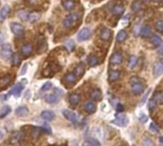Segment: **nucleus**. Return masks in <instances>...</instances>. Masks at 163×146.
I'll list each match as a JSON object with an SVG mask.
<instances>
[{
	"instance_id": "46",
	"label": "nucleus",
	"mask_w": 163,
	"mask_h": 146,
	"mask_svg": "<svg viewBox=\"0 0 163 146\" xmlns=\"http://www.w3.org/2000/svg\"><path fill=\"white\" fill-rule=\"evenodd\" d=\"M147 120H148V117L144 115V114H142V115L139 116V121L142 123H145V122H147Z\"/></svg>"
},
{
	"instance_id": "29",
	"label": "nucleus",
	"mask_w": 163,
	"mask_h": 146,
	"mask_svg": "<svg viewBox=\"0 0 163 146\" xmlns=\"http://www.w3.org/2000/svg\"><path fill=\"white\" fill-rule=\"evenodd\" d=\"M127 37H128V34L125 31H123V30H121V31H119L118 32V34H117V35H116V40H117V42H123V41H125L126 39H127Z\"/></svg>"
},
{
	"instance_id": "36",
	"label": "nucleus",
	"mask_w": 163,
	"mask_h": 146,
	"mask_svg": "<svg viewBox=\"0 0 163 146\" xmlns=\"http://www.w3.org/2000/svg\"><path fill=\"white\" fill-rule=\"evenodd\" d=\"M11 112V107L6 105V106H4L2 111H1V114H0V119H3V117H5L8 114Z\"/></svg>"
},
{
	"instance_id": "10",
	"label": "nucleus",
	"mask_w": 163,
	"mask_h": 146,
	"mask_svg": "<svg viewBox=\"0 0 163 146\" xmlns=\"http://www.w3.org/2000/svg\"><path fill=\"white\" fill-rule=\"evenodd\" d=\"M41 117L44 120H46V121H52L55 119V113L52 111L46 110V111H43L41 113Z\"/></svg>"
},
{
	"instance_id": "1",
	"label": "nucleus",
	"mask_w": 163,
	"mask_h": 146,
	"mask_svg": "<svg viewBox=\"0 0 163 146\" xmlns=\"http://www.w3.org/2000/svg\"><path fill=\"white\" fill-rule=\"evenodd\" d=\"M79 19V14L77 13H73V14H70L66 18L64 19L63 21V25L65 28H72L73 26L75 25V24L77 22V20Z\"/></svg>"
},
{
	"instance_id": "50",
	"label": "nucleus",
	"mask_w": 163,
	"mask_h": 146,
	"mask_svg": "<svg viewBox=\"0 0 163 146\" xmlns=\"http://www.w3.org/2000/svg\"><path fill=\"white\" fill-rule=\"evenodd\" d=\"M151 92V90H149L147 93H146V95H145V96L143 97V99H142V101H141V103H140V105L142 106V105H143L144 103H145V101H146V99H147V96H148V95H149V93Z\"/></svg>"
},
{
	"instance_id": "54",
	"label": "nucleus",
	"mask_w": 163,
	"mask_h": 146,
	"mask_svg": "<svg viewBox=\"0 0 163 146\" xmlns=\"http://www.w3.org/2000/svg\"><path fill=\"white\" fill-rule=\"evenodd\" d=\"M4 136V133H3V131L2 130H0V139H1V137Z\"/></svg>"
},
{
	"instance_id": "15",
	"label": "nucleus",
	"mask_w": 163,
	"mask_h": 146,
	"mask_svg": "<svg viewBox=\"0 0 163 146\" xmlns=\"http://www.w3.org/2000/svg\"><path fill=\"white\" fill-rule=\"evenodd\" d=\"M84 109H85V111H86V113L93 114L96 110V105L95 102H93V101H88V102L85 104Z\"/></svg>"
},
{
	"instance_id": "14",
	"label": "nucleus",
	"mask_w": 163,
	"mask_h": 146,
	"mask_svg": "<svg viewBox=\"0 0 163 146\" xmlns=\"http://www.w3.org/2000/svg\"><path fill=\"white\" fill-rule=\"evenodd\" d=\"M64 80H65V82L68 84L74 85L76 82V76H75L74 73H68V74L65 75L64 76Z\"/></svg>"
},
{
	"instance_id": "4",
	"label": "nucleus",
	"mask_w": 163,
	"mask_h": 146,
	"mask_svg": "<svg viewBox=\"0 0 163 146\" xmlns=\"http://www.w3.org/2000/svg\"><path fill=\"white\" fill-rule=\"evenodd\" d=\"M11 30L15 35H18V36H22L24 35V32H25V29H24V27L21 24L16 22L11 24Z\"/></svg>"
},
{
	"instance_id": "35",
	"label": "nucleus",
	"mask_w": 163,
	"mask_h": 146,
	"mask_svg": "<svg viewBox=\"0 0 163 146\" xmlns=\"http://www.w3.org/2000/svg\"><path fill=\"white\" fill-rule=\"evenodd\" d=\"M28 14H29V13H28L27 11H25V10H20L18 12L17 15H18V17L21 19V20H23V21H26L27 18H28Z\"/></svg>"
},
{
	"instance_id": "47",
	"label": "nucleus",
	"mask_w": 163,
	"mask_h": 146,
	"mask_svg": "<svg viewBox=\"0 0 163 146\" xmlns=\"http://www.w3.org/2000/svg\"><path fill=\"white\" fill-rule=\"evenodd\" d=\"M123 110H124L123 105L120 104V103H117V105H116V112L121 113V112H123Z\"/></svg>"
},
{
	"instance_id": "34",
	"label": "nucleus",
	"mask_w": 163,
	"mask_h": 146,
	"mask_svg": "<svg viewBox=\"0 0 163 146\" xmlns=\"http://www.w3.org/2000/svg\"><path fill=\"white\" fill-rule=\"evenodd\" d=\"M157 105V101L154 100V97H152V99H151L149 100V102H148V107H149V110H150L151 112H153L154 110H156Z\"/></svg>"
},
{
	"instance_id": "33",
	"label": "nucleus",
	"mask_w": 163,
	"mask_h": 146,
	"mask_svg": "<svg viewBox=\"0 0 163 146\" xmlns=\"http://www.w3.org/2000/svg\"><path fill=\"white\" fill-rule=\"evenodd\" d=\"M154 99L157 101V104H162L163 103V93L161 91L156 93V95L154 96Z\"/></svg>"
},
{
	"instance_id": "20",
	"label": "nucleus",
	"mask_w": 163,
	"mask_h": 146,
	"mask_svg": "<svg viewBox=\"0 0 163 146\" xmlns=\"http://www.w3.org/2000/svg\"><path fill=\"white\" fill-rule=\"evenodd\" d=\"M79 101H80V95L76 94V93L72 94L70 96H69V102H70L72 105H74V106L78 104Z\"/></svg>"
},
{
	"instance_id": "26",
	"label": "nucleus",
	"mask_w": 163,
	"mask_h": 146,
	"mask_svg": "<svg viewBox=\"0 0 163 146\" xmlns=\"http://www.w3.org/2000/svg\"><path fill=\"white\" fill-rule=\"evenodd\" d=\"M75 6V0H64L63 1V7L64 9H66L67 11L73 10Z\"/></svg>"
},
{
	"instance_id": "53",
	"label": "nucleus",
	"mask_w": 163,
	"mask_h": 146,
	"mask_svg": "<svg viewBox=\"0 0 163 146\" xmlns=\"http://www.w3.org/2000/svg\"><path fill=\"white\" fill-rule=\"evenodd\" d=\"M71 146H78V145H77L76 140H73V141H72V145H71Z\"/></svg>"
},
{
	"instance_id": "38",
	"label": "nucleus",
	"mask_w": 163,
	"mask_h": 146,
	"mask_svg": "<svg viewBox=\"0 0 163 146\" xmlns=\"http://www.w3.org/2000/svg\"><path fill=\"white\" fill-rule=\"evenodd\" d=\"M52 82H46V83H44L43 84V86L41 87V92H46V91H49L50 89H52Z\"/></svg>"
},
{
	"instance_id": "13",
	"label": "nucleus",
	"mask_w": 163,
	"mask_h": 146,
	"mask_svg": "<svg viewBox=\"0 0 163 146\" xmlns=\"http://www.w3.org/2000/svg\"><path fill=\"white\" fill-rule=\"evenodd\" d=\"M112 31L108 29V28H104V29H102V31H101L100 32V38L104 40V41H108V40L111 38L112 36Z\"/></svg>"
},
{
	"instance_id": "16",
	"label": "nucleus",
	"mask_w": 163,
	"mask_h": 146,
	"mask_svg": "<svg viewBox=\"0 0 163 146\" xmlns=\"http://www.w3.org/2000/svg\"><path fill=\"white\" fill-rule=\"evenodd\" d=\"M90 97L95 101L100 100L101 97H102V93H101L99 89H95V90H93L91 93H90Z\"/></svg>"
},
{
	"instance_id": "6",
	"label": "nucleus",
	"mask_w": 163,
	"mask_h": 146,
	"mask_svg": "<svg viewBox=\"0 0 163 146\" xmlns=\"http://www.w3.org/2000/svg\"><path fill=\"white\" fill-rule=\"evenodd\" d=\"M123 61V56L120 54V53H115L113 54L111 58H110V63L113 65H118L120 63H122Z\"/></svg>"
},
{
	"instance_id": "61",
	"label": "nucleus",
	"mask_w": 163,
	"mask_h": 146,
	"mask_svg": "<svg viewBox=\"0 0 163 146\" xmlns=\"http://www.w3.org/2000/svg\"><path fill=\"white\" fill-rule=\"evenodd\" d=\"M0 4H1V1H0Z\"/></svg>"
},
{
	"instance_id": "11",
	"label": "nucleus",
	"mask_w": 163,
	"mask_h": 146,
	"mask_svg": "<svg viewBox=\"0 0 163 146\" xmlns=\"http://www.w3.org/2000/svg\"><path fill=\"white\" fill-rule=\"evenodd\" d=\"M32 45L30 43H26V44H24V45L22 46L21 48V54L24 55V56H29L32 55Z\"/></svg>"
},
{
	"instance_id": "49",
	"label": "nucleus",
	"mask_w": 163,
	"mask_h": 146,
	"mask_svg": "<svg viewBox=\"0 0 163 146\" xmlns=\"http://www.w3.org/2000/svg\"><path fill=\"white\" fill-rule=\"evenodd\" d=\"M4 41H5V36H4L2 32H0V45H1V44H3Z\"/></svg>"
},
{
	"instance_id": "59",
	"label": "nucleus",
	"mask_w": 163,
	"mask_h": 146,
	"mask_svg": "<svg viewBox=\"0 0 163 146\" xmlns=\"http://www.w3.org/2000/svg\"><path fill=\"white\" fill-rule=\"evenodd\" d=\"M132 146H136V145H134V144H133V145H132Z\"/></svg>"
},
{
	"instance_id": "51",
	"label": "nucleus",
	"mask_w": 163,
	"mask_h": 146,
	"mask_svg": "<svg viewBox=\"0 0 163 146\" xmlns=\"http://www.w3.org/2000/svg\"><path fill=\"white\" fill-rule=\"evenodd\" d=\"M26 71H27V64H26V65H24V66H23L22 70H21V73H20V74H21V75L23 76V75L26 73Z\"/></svg>"
},
{
	"instance_id": "3",
	"label": "nucleus",
	"mask_w": 163,
	"mask_h": 146,
	"mask_svg": "<svg viewBox=\"0 0 163 146\" xmlns=\"http://www.w3.org/2000/svg\"><path fill=\"white\" fill-rule=\"evenodd\" d=\"M62 115L64 116L65 119H68L69 121H71L73 123H76L77 121H78V115L71 110L65 109V110L62 111Z\"/></svg>"
},
{
	"instance_id": "27",
	"label": "nucleus",
	"mask_w": 163,
	"mask_h": 146,
	"mask_svg": "<svg viewBox=\"0 0 163 146\" xmlns=\"http://www.w3.org/2000/svg\"><path fill=\"white\" fill-rule=\"evenodd\" d=\"M124 10H125V8L123 5H116L113 8V14L116 16H119L124 13Z\"/></svg>"
},
{
	"instance_id": "39",
	"label": "nucleus",
	"mask_w": 163,
	"mask_h": 146,
	"mask_svg": "<svg viewBox=\"0 0 163 146\" xmlns=\"http://www.w3.org/2000/svg\"><path fill=\"white\" fill-rule=\"evenodd\" d=\"M156 30L159 32H163V21L162 20H158V21L156 23Z\"/></svg>"
},
{
	"instance_id": "21",
	"label": "nucleus",
	"mask_w": 163,
	"mask_h": 146,
	"mask_svg": "<svg viewBox=\"0 0 163 146\" xmlns=\"http://www.w3.org/2000/svg\"><path fill=\"white\" fill-rule=\"evenodd\" d=\"M23 88H24V86L21 84V83H18V84H16L15 86L11 89V90L10 91V95H14V96H18L20 93L22 92V90H23Z\"/></svg>"
},
{
	"instance_id": "41",
	"label": "nucleus",
	"mask_w": 163,
	"mask_h": 146,
	"mask_svg": "<svg viewBox=\"0 0 163 146\" xmlns=\"http://www.w3.org/2000/svg\"><path fill=\"white\" fill-rule=\"evenodd\" d=\"M42 130H43L44 132H46L47 134H50V135H51L52 132L51 126H50V125H49L48 123H44V124L42 125Z\"/></svg>"
},
{
	"instance_id": "57",
	"label": "nucleus",
	"mask_w": 163,
	"mask_h": 146,
	"mask_svg": "<svg viewBox=\"0 0 163 146\" xmlns=\"http://www.w3.org/2000/svg\"><path fill=\"white\" fill-rule=\"evenodd\" d=\"M143 1H145V2H150L151 0H143Z\"/></svg>"
},
{
	"instance_id": "9",
	"label": "nucleus",
	"mask_w": 163,
	"mask_h": 146,
	"mask_svg": "<svg viewBox=\"0 0 163 146\" xmlns=\"http://www.w3.org/2000/svg\"><path fill=\"white\" fill-rule=\"evenodd\" d=\"M40 18H41V14L39 13H37V12H32V13L28 14L27 20L30 23H35V22H37Z\"/></svg>"
},
{
	"instance_id": "52",
	"label": "nucleus",
	"mask_w": 163,
	"mask_h": 146,
	"mask_svg": "<svg viewBox=\"0 0 163 146\" xmlns=\"http://www.w3.org/2000/svg\"><path fill=\"white\" fill-rule=\"evenodd\" d=\"M82 146H91V144H90L89 140H86V141H84V142L82 143Z\"/></svg>"
},
{
	"instance_id": "25",
	"label": "nucleus",
	"mask_w": 163,
	"mask_h": 146,
	"mask_svg": "<svg viewBox=\"0 0 163 146\" xmlns=\"http://www.w3.org/2000/svg\"><path fill=\"white\" fill-rule=\"evenodd\" d=\"M15 114L19 117H25L29 114V110L26 106H19L17 109H16Z\"/></svg>"
},
{
	"instance_id": "45",
	"label": "nucleus",
	"mask_w": 163,
	"mask_h": 146,
	"mask_svg": "<svg viewBox=\"0 0 163 146\" xmlns=\"http://www.w3.org/2000/svg\"><path fill=\"white\" fill-rule=\"evenodd\" d=\"M89 142H90V144H91V146H100L99 141L95 140V139H90Z\"/></svg>"
},
{
	"instance_id": "60",
	"label": "nucleus",
	"mask_w": 163,
	"mask_h": 146,
	"mask_svg": "<svg viewBox=\"0 0 163 146\" xmlns=\"http://www.w3.org/2000/svg\"><path fill=\"white\" fill-rule=\"evenodd\" d=\"M52 146H56V145H52Z\"/></svg>"
},
{
	"instance_id": "55",
	"label": "nucleus",
	"mask_w": 163,
	"mask_h": 146,
	"mask_svg": "<svg viewBox=\"0 0 163 146\" xmlns=\"http://www.w3.org/2000/svg\"><path fill=\"white\" fill-rule=\"evenodd\" d=\"M162 140H163V137H159V144H160V146H162Z\"/></svg>"
},
{
	"instance_id": "7",
	"label": "nucleus",
	"mask_w": 163,
	"mask_h": 146,
	"mask_svg": "<svg viewBox=\"0 0 163 146\" xmlns=\"http://www.w3.org/2000/svg\"><path fill=\"white\" fill-rule=\"evenodd\" d=\"M162 73H163V62L162 60H159L154 66V76L158 78V76L162 75Z\"/></svg>"
},
{
	"instance_id": "56",
	"label": "nucleus",
	"mask_w": 163,
	"mask_h": 146,
	"mask_svg": "<svg viewBox=\"0 0 163 146\" xmlns=\"http://www.w3.org/2000/svg\"><path fill=\"white\" fill-rule=\"evenodd\" d=\"M156 2H157V3H161L162 2V0H154Z\"/></svg>"
},
{
	"instance_id": "37",
	"label": "nucleus",
	"mask_w": 163,
	"mask_h": 146,
	"mask_svg": "<svg viewBox=\"0 0 163 146\" xmlns=\"http://www.w3.org/2000/svg\"><path fill=\"white\" fill-rule=\"evenodd\" d=\"M11 63H13L14 66H18L20 64V58L17 54L11 55Z\"/></svg>"
},
{
	"instance_id": "22",
	"label": "nucleus",
	"mask_w": 163,
	"mask_h": 146,
	"mask_svg": "<svg viewBox=\"0 0 163 146\" xmlns=\"http://www.w3.org/2000/svg\"><path fill=\"white\" fill-rule=\"evenodd\" d=\"M45 101H46L47 103H50V104H52V103H55L58 101V97L56 96L55 94H49V95H46L44 97Z\"/></svg>"
},
{
	"instance_id": "31",
	"label": "nucleus",
	"mask_w": 163,
	"mask_h": 146,
	"mask_svg": "<svg viewBox=\"0 0 163 146\" xmlns=\"http://www.w3.org/2000/svg\"><path fill=\"white\" fill-rule=\"evenodd\" d=\"M88 62L90 64V66L91 67H95L96 66L97 64H98V58H97V56L96 55H90L89 56V58H88Z\"/></svg>"
},
{
	"instance_id": "43",
	"label": "nucleus",
	"mask_w": 163,
	"mask_h": 146,
	"mask_svg": "<svg viewBox=\"0 0 163 146\" xmlns=\"http://www.w3.org/2000/svg\"><path fill=\"white\" fill-rule=\"evenodd\" d=\"M22 140V134L21 133H15L13 136V140H15V142H18Z\"/></svg>"
},
{
	"instance_id": "32",
	"label": "nucleus",
	"mask_w": 163,
	"mask_h": 146,
	"mask_svg": "<svg viewBox=\"0 0 163 146\" xmlns=\"http://www.w3.org/2000/svg\"><path fill=\"white\" fill-rule=\"evenodd\" d=\"M136 64H137V58H136V56H134V55H131L130 56V58H129V61H128V66L129 68H134L136 66Z\"/></svg>"
},
{
	"instance_id": "5",
	"label": "nucleus",
	"mask_w": 163,
	"mask_h": 146,
	"mask_svg": "<svg viewBox=\"0 0 163 146\" xmlns=\"http://www.w3.org/2000/svg\"><path fill=\"white\" fill-rule=\"evenodd\" d=\"M92 36V32L88 28H84V29L81 30L78 35H77V39L79 41H84V40H87Z\"/></svg>"
},
{
	"instance_id": "44",
	"label": "nucleus",
	"mask_w": 163,
	"mask_h": 146,
	"mask_svg": "<svg viewBox=\"0 0 163 146\" xmlns=\"http://www.w3.org/2000/svg\"><path fill=\"white\" fill-rule=\"evenodd\" d=\"M143 143H144V146H153V141L148 137H145L143 139Z\"/></svg>"
},
{
	"instance_id": "48",
	"label": "nucleus",
	"mask_w": 163,
	"mask_h": 146,
	"mask_svg": "<svg viewBox=\"0 0 163 146\" xmlns=\"http://www.w3.org/2000/svg\"><path fill=\"white\" fill-rule=\"evenodd\" d=\"M139 82V78H136V76H134V78H131V80H130V83L131 84H134V83H137Z\"/></svg>"
},
{
	"instance_id": "8",
	"label": "nucleus",
	"mask_w": 163,
	"mask_h": 146,
	"mask_svg": "<svg viewBox=\"0 0 163 146\" xmlns=\"http://www.w3.org/2000/svg\"><path fill=\"white\" fill-rule=\"evenodd\" d=\"M113 122L115 123V124H116V125H118V126H120V127H124V126H126V125L128 124L129 120H128V117H125V116H119V117H116V119L113 120Z\"/></svg>"
},
{
	"instance_id": "28",
	"label": "nucleus",
	"mask_w": 163,
	"mask_h": 146,
	"mask_svg": "<svg viewBox=\"0 0 163 146\" xmlns=\"http://www.w3.org/2000/svg\"><path fill=\"white\" fill-rule=\"evenodd\" d=\"M11 81V76L7 75L4 76L2 78H0V87H5L7 85H9V83Z\"/></svg>"
},
{
	"instance_id": "2",
	"label": "nucleus",
	"mask_w": 163,
	"mask_h": 146,
	"mask_svg": "<svg viewBox=\"0 0 163 146\" xmlns=\"http://www.w3.org/2000/svg\"><path fill=\"white\" fill-rule=\"evenodd\" d=\"M0 55H1V58L5 60H8L11 58V55H13V51H11V46L10 44H2V49L1 52H0Z\"/></svg>"
},
{
	"instance_id": "30",
	"label": "nucleus",
	"mask_w": 163,
	"mask_h": 146,
	"mask_svg": "<svg viewBox=\"0 0 163 146\" xmlns=\"http://www.w3.org/2000/svg\"><path fill=\"white\" fill-rule=\"evenodd\" d=\"M161 42H162V39L158 35H152V37H151V43H152L154 46H156V47L159 46Z\"/></svg>"
},
{
	"instance_id": "17",
	"label": "nucleus",
	"mask_w": 163,
	"mask_h": 146,
	"mask_svg": "<svg viewBox=\"0 0 163 146\" xmlns=\"http://www.w3.org/2000/svg\"><path fill=\"white\" fill-rule=\"evenodd\" d=\"M120 78V72L117 70H112L109 73V81L110 82H113V81L117 80Z\"/></svg>"
},
{
	"instance_id": "12",
	"label": "nucleus",
	"mask_w": 163,
	"mask_h": 146,
	"mask_svg": "<svg viewBox=\"0 0 163 146\" xmlns=\"http://www.w3.org/2000/svg\"><path fill=\"white\" fill-rule=\"evenodd\" d=\"M143 91H144V86L142 84H140L139 82L132 84V92L136 96L142 94V93H143Z\"/></svg>"
},
{
	"instance_id": "58",
	"label": "nucleus",
	"mask_w": 163,
	"mask_h": 146,
	"mask_svg": "<svg viewBox=\"0 0 163 146\" xmlns=\"http://www.w3.org/2000/svg\"><path fill=\"white\" fill-rule=\"evenodd\" d=\"M62 146H67V145H66V144H64V145H62Z\"/></svg>"
},
{
	"instance_id": "19",
	"label": "nucleus",
	"mask_w": 163,
	"mask_h": 146,
	"mask_svg": "<svg viewBox=\"0 0 163 146\" xmlns=\"http://www.w3.org/2000/svg\"><path fill=\"white\" fill-rule=\"evenodd\" d=\"M84 72H85V67L83 66L82 64H79L75 68L74 70V74L76 78H81L83 75H84Z\"/></svg>"
},
{
	"instance_id": "42",
	"label": "nucleus",
	"mask_w": 163,
	"mask_h": 146,
	"mask_svg": "<svg viewBox=\"0 0 163 146\" xmlns=\"http://www.w3.org/2000/svg\"><path fill=\"white\" fill-rule=\"evenodd\" d=\"M150 130L151 131H153L154 133H156V134H159V128H158L154 122H152L150 124Z\"/></svg>"
},
{
	"instance_id": "24",
	"label": "nucleus",
	"mask_w": 163,
	"mask_h": 146,
	"mask_svg": "<svg viewBox=\"0 0 163 146\" xmlns=\"http://www.w3.org/2000/svg\"><path fill=\"white\" fill-rule=\"evenodd\" d=\"M10 12V7L9 6H4L1 11H0V22H3L4 20H5V18L7 17L8 14H9Z\"/></svg>"
},
{
	"instance_id": "40",
	"label": "nucleus",
	"mask_w": 163,
	"mask_h": 146,
	"mask_svg": "<svg viewBox=\"0 0 163 146\" xmlns=\"http://www.w3.org/2000/svg\"><path fill=\"white\" fill-rule=\"evenodd\" d=\"M75 46V44L74 41H73V40H67V42H66V47L68 48L69 51H73V50H74Z\"/></svg>"
},
{
	"instance_id": "23",
	"label": "nucleus",
	"mask_w": 163,
	"mask_h": 146,
	"mask_svg": "<svg viewBox=\"0 0 163 146\" xmlns=\"http://www.w3.org/2000/svg\"><path fill=\"white\" fill-rule=\"evenodd\" d=\"M142 9H143V6H142L140 0H134L132 4V10L134 13H138V12L142 11Z\"/></svg>"
},
{
	"instance_id": "18",
	"label": "nucleus",
	"mask_w": 163,
	"mask_h": 146,
	"mask_svg": "<svg viewBox=\"0 0 163 146\" xmlns=\"http://www.w3.org/2000/svg\"><path fill=\"white\" fill-rule=\"evenodd\" d=\"M139 34L142 37H148V36L152 34V30L149 25H144L143 27L139 30Z\"/></svg>"
}]
</instances>
